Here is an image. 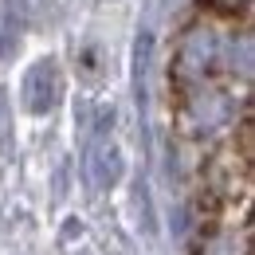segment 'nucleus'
I'll list each match as a JSON object with an SVG mask.
<instances>
[{"mask_svg":"<svg viewBox=\"0 0 255 255\" xmlns=\"http://www.w3.org/2000/svg\"><path fill=\"white\" fill-rule=\"evenodd\" d=\"M16 43H20V16L12 4H0V55L8 59L16 51Z\"/></svg>","mask_w":255,"mask_h":255,"instance_id":"3","label":"nucleus"},{"mask_svg":"<svg viewBox=\"0 0 255 255\" xmlns=\"http://www.w3.org/2000/svg\"><path fill=\"white\" fill-rule=\"evenodd\" d=\"M87 173H91L95 189L114 185V181H118V173H122V157H118L114 141H106V133H102V129H98L95 141H91V153H87Z\"/></svg>","mask_w":255,"mask_h":255,"instance_id":"2","label":"nucleus"},{"mask_svg":"<svg viewBox=\"0 0 255 255\" xmlns=\"http://www.w3.org/2000/svg\"><path fill=\"white\" fill-rule=\"evenodd\" d=\"M59 98V71L55 63H35L28 71V83H24V102L32 114H47Z\"/></svg>","mask_w":255,"mask_h":255,"instance_id":"1","label":"nucleus"}]
</instances>
